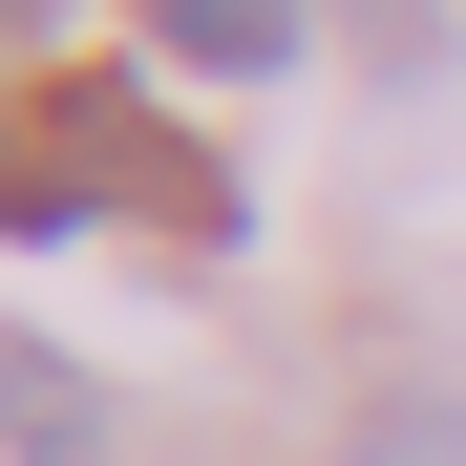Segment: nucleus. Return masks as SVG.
<instances>
[{"label":"nucleus","instance_id":"nucleus-1","mask_svg":"<svg viewBox=\"0 0 466 466\" xmlns=\"http://www.w3.org/2000/svg\"><path fill=\"white\" fill-rule=\"evenodd\" d=\"M106 191L170 233V255H233V170H212V148L148 106V86H106V64H43V106H22V170H0V233H22V255H64Z\"/></svg>","mask_w":466,"mask_h":466},{"label":"nucleus","instance_id":"nucleus-2","mask_svg":"<svg viewBox=\"0 0 466 466\" xmlns=\"http://www.w3.org/2000/svg\"><path fill=\"white\" fill-rule=\"evenodd\" d=\"M148 64H212V86H255V64H297V0H148Z\"/></svg>","mask_w":466,"mask_h":466},{"label":"nucleus","instance_id":"nucleus-3","mask_svg":"<svg viewBox=\"0 0 466 466\" xmlns=\"http://www.w3.org/2000/svg\"><path fill=\"white\" fill-rule=\"evenodd\" d=\"M0 424H22V466H106V403H86V360H0Z\"/></svg>","mask_w":466,"mask_h":466},{"label":"nucleus","instance_id":"nucleus-4","mask_svg":"<svg viewBox=\"0 0 466 466\" xmlns=\"http://www.w3.org/2000/svg\"><path fill=\"white\" fill-rule=\"evenodd\" d=\"M339 466H466V381H403V403H360Z\"/></svg>","mask_w":466,"mask_h":466}]
</instances>
